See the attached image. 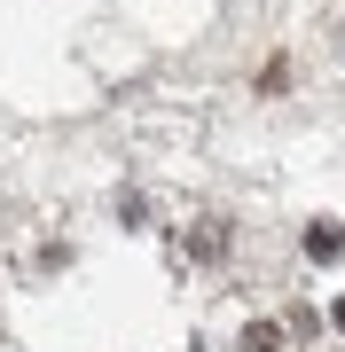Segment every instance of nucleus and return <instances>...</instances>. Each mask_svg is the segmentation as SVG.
<instances>
[{
	"label": "nucleus",
	"mask_w": 345,
	"mask_h": 352,
	"mask_svg": "<svg viewBox=\"0 0 345 352\" xmlns=\"http://www.w3.org/2000/svg\"><path fill=\"white\" fill-rule=\"evenodd\" d=\"M330 321H337V329H345V298H337V305H330Z\"/></svg>",
	"instance_id": "obj_3"
},
{
	"label": "nucleus",
	"mask_w": 345,
	"mask_h": 352,
	"mask_svg": "<svg viewBox=\"0 0 345 352\" xmlns=\"http://www.w3.org/2000/svg\"><path fill=\"white\" fill-rule=\"evenodd\" d=\"M251 352H275V329H251Z\"/></svg>",
	"instance_id": "obj_2"
},
{
	"label": "nucleus",
	"mask_w": 345,
	"mask_h": 352,
	"mask_svg": "<svg viewBox=\"0 0 345 352\" xmlns=\"http://www.w3.org/2000/svg\"><path fill=\"white\" fill-rule=\"evenodd\" d=\"M306 251H314V258H322V266H330V258H337V251H345V243H337V227H306Z\"/></svg>",
	"instance_id": "obj_1"
}]
</instances>
